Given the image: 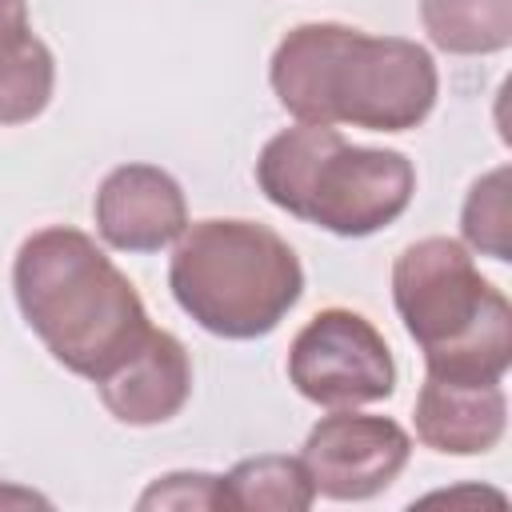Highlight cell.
I'll list each match as a JSON object with an SVG mask.
<instances>
[{"label":"cell","mask_w":512,"mask_h":512,"mask_svg":"<svg viewBox=\"0 0 512 512\" xmlns=\"http://www.w3.org/2000/svg\"><path fill=\"white\" fill-rule=\"evenodd\" d=\"M224 508L240 512H308L316 500L312 476L300 456H248L220 476Z\"/></svg>","instance_id":"7c38bea8"},{"label":"cell","mask_w":512,"mask_h":512,"mask_svg":"<svg viewBox=\"0 0 512 512\" xmlns=\"http://www.w3.org/2000/svg\"><path fill=\"white\" fill-rule=\"evenodd\" d=\"M268 84L300 124L368 132L420 128L440 96V72L424 44L368 36L336 20L296 24L272 52Z\"/></svg>","instance_id":"6da1fadb"},{"label":"cell","mask_w":512,"mask_h":512,"mask_svg":"<svg viewBox=\"0 0 512 512\" xmlns=\"http://www.w3.org/2000/svg\"><path fill=\"white\" fill-rule=\"evenodd\" d=\"M288 384L320 408H360L396 392V360L368 316L324 308L288 344Z\"/></svg>","instance_id":"8992f818"},{"label":"cell","mask_w":512,"mask_h":512,"mask_svg":"<svg viewBox=\"0 0 512 512\" xmlns=\"http://www.w3.org/2000/svg\"><path fill=\"white\" fill-rule=\"evenodd\" d=\"M168 288L184 316L224 340L268 336L304 296L292 244L256 220H196L180 232Z\"/></svg>","instance_id":"5b68a950"},{"label":"cell","mask_w":512,"mask_h":512,"mask_svg":"<svg viewBox=\"0 0 512 512\" xmlns=\"http://www.w3.org/2000/svg\"><path fill=\"white\" fill-rule=\"evenodd\" d=\"M92 216L108 248L160 252L188 228V200L172 172L156 164H120L100 180Z\"/></svg>","instance_id":"ba28073f"},{"label":"cell","mask_w":512,"mask_h":512,"mask_svg":"<svg viewBox=\"0 0 512 512\" xmlns=\"http://www.w3.org/2000/svg\"><path fill=\"white\" fill-rule=\"evenodd\" d=\"M96 392L104 408L132 428H152L172 420L188 396H192V360L188 348L164 332L152 328L132 356H124L104 380H96Z\"/></svg>","instance_id":"9c48e42d"},{"label":"cell","mask_w":512,"mask_h":512,"mask_svg":"<svg viewBox=\"0 0 512 512\" xmlns=\"http://www.w3.org/2000/svg\"><path fill=\"white\" fill-rule=\"evenodd\" d=\"M256 184L280 212L356 240L404 216L416 168L404 152L352 144L332 124H296L260 148Z\"/></svg>","instance_id":"277c9868"},{"label":"cell","mask_w":512,"mask_h":512,"mask_svg":"<svg viewBox=\"0 0 512 512\" xmlns=\"http://www.w3.org/2000/svg\"><path fill=\"white\" fill-rule=\"evenodd\" d=\"M428 40L452 56H488L512 44V0H420Z\"/></svg>","instance_id":"4fadbf2b"},{"label":"cell","mask_w":512,"mask_h":512,"mask_svg":"<svg viewBox=\"0 0 512 512\" xmlns=\"http://www.w3.org/2000/svg\"><path fill=\"white\" fill-rule=\"evenodd\" d=\"M392 304L428 376L500 384L512 364V304L452 236H424L392 264Z\"/></svg>","instance_id":"3957f363"},{"label":"cell","mask_w":512,"mask_h":512,"mask_svg":"<svg viewBox=\"0 0 512 512\" xmlns=\"http://www.w3.org/2000/svg\"><path fill=\"white\" fill-rule=\"evenodd\" d=\"M508 192H512V168L496 164L484 172L460 208V236L472 252L492 256L500 264L512 260V212H508Z\"/></svg>","instance_id":"5bb4252c"},{"label":"cell","mask_w":512,"mask_h":512,"mask_svg":"<svg viewBox=\"0 0 512 512\" xmlns=\"http://www.w3.org/2000/svg\"><path fill=\"white\" fill-rule=\"evenodd\" d=\"M12 292L52 360L92 384L152 332L136 284L88 232L68 224H48L16 248Z\"/></svg>","instance_id":"7a4b0ae2"},{"label":"cell","mask_w":512,"mask_h":512,"mask_svg":"<svg viewBox=\"0 0 512 512\" xmlns=\"http://www.w3.org/2000/svg\"><path fill=\"white\" fill-rule=\"evenodd\" d=\"M56 88V60L28 24V0H0V124L36 120Z\"/></svg>","instance_id":"8fae6325"},{"label":"cell","mask_w":512,"mask_h":512,"mask_svg":"<svg viewBox=\"0 0 512 512\" xmlns=\"http://www.w3.org/2000/svg\"><path fill=\"white\" fill-rule=\"evenodd\" d=\"M416 440L444 456H484L504 440L508 396L500 384L424 376L416 392Z\"/></svg>","instance_id":"30bf717a"},{"label":"cell","mask_w":512,"mask_h":512,"mask_svg":"<svg viewBox=\"0 0 512 512\" xmlns=\"http://www.w3.org/2000/svg\"><path fill=\"white\" fill-rule=\"evenodd\" d=\"M412 436L392 416H368L352 408H336L316 420L304 440V468L312 476L316 496L324 500H372L396 484L408 468Z\"/></svg>","instance_id":"52a82bcc"},{"label":"cell","mask_w":512,"mask_h":512,"mask_svg":"<svg viewBox=\"0 0 512 512\" xmlns=\"http://www.w3.org/2000/svg\"><path fill=\"white\" fill-rule=\"evenodd\" d=\"M140 508H224V488L208 472H168L140 496Z\"/></svg>","instance_id":"9a60e30c"}]
</instances>
